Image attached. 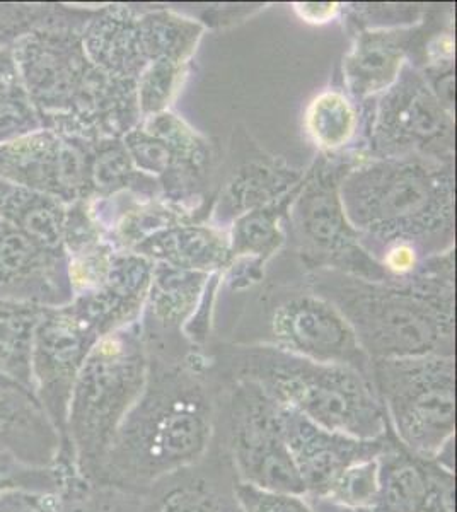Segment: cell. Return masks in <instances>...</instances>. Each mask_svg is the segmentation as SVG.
<instances>
[{
	"mask_svg": "<svg viewBox=\"0 0 457 512\" xmlns=\"http://www.w3.org/2000/svg\"><path fill=\"white\" fill-rule=\"evenodd\" d=\"M214 432L209 393L193 374L147 376L144 393L116 431L98 475L147 487L202 460Z\"/></svg>",
	"mask_w": 457,
	"mask_h": 512,
	"instance_id": "1",
	"label": "cell"
},
{
	"mask_svg": "<svg viewBox=\"0 0 457 512\" xmlns=\"http://www.w3.org/2000/svg\"><path fill=\"white\" fill-rule=\"evenodd\" d=\"M79 26L38 30L12 47L19 76L43 128L81 139H115L132 82L87 59Z\"/></svg>",
	"mask_w": 457,
	"mask_h": 512,
	"instance_id": "2",
	"label": "cell"
},
{
	"mask_svg": "<svg viewBox=\"0 0 457 512\" xmlns=\"http://www.w3.org/2000/svg\"><path fill=\"white\" fill-rule=\"evenodd\" d=\"M440 272L415 286H388L342 272L316 275L318 296L333 304L352 326L371 361L423 355L454 357L452 282Z\"/></svg>",
	"mask_w": 457,
	"mask_h": 512,
	"instance_id": "3",
	"label": "cell"
},
{
	"mask_svg": "<svg viewBox=\"0 0 457 512\" xmlns=\"http://www.w3.org/2000/svg\"><path fill=\"white\" fill-rule=\"evenodd\" d=\"M340 200L355 231L389 243L422 241L451 229L454 178L444 164L382 158L352 169L340 183Z\"/></svg>",
	"mask_w": 457,
	"mask_h": 512,
	"instance_id": "4",
	"label": "cell"
},
{
	"mask_svg": "<svg viewBox=\"0 0 457 512\" xmlns=\"http://www.w3.org/2000/svg\"><path fill=\"white\" fill-rule=\"evenodd\" d=\"M238 379L260 386L272 400L328 431L381 439L388 419L371 378L345 366L319 364L265 345L236 355Z\"/></svg>",
	"mask_w": 457,
	"mask_h": 512,
	"instance_id": "5",
	"label": "cell"
},
{
	"mask_svg": "<svg viewBox=\"0 0 457 512\" xmlns=\"http://www.w3.org/2000/svg\"><path fill=\"white\" fill-rule=\"evenodd\" d=\"M147 376L149 362L135 323L101 338L87 354L72 386L65 427L70 458L84 477L98 475Z\"/></svg>",
	"mask_w": 457,
	"mask_h": 512,
	"instance_id": "6",
	"label": "cell"
},
{
	"mask_svg": "<svg viewBox=\"0 0 457 512\" xmlns=\"http://www.w3.org/2000/svg\"><path fill=\"white\" fill-rule=\"evenodd\" d=\"M371 381L398 443L423 460H439L456 436L454 357L372 361Z\"/></svg>",
	"mask_w": 457,
	"mask_h": 512,
	"instance_id": "7",
	"label": "cell"
},
{
	"mask_svg": "<svg viewBox=\"0 0 457 512\" xmlns=\"http://www.w3.org/2000/svg\"><path fill=\"white\" fill-rule=\"evenodd\" d=\"M374 149L386 158L444 164L454 156V122L417 70L403 67L372 122Z\"/></svg>",
	"mask_w": 457,
	"mask_h": 512,
	"instance_id": "8",
	"label": "cell"
},
{
	"mask_svg": "<svg viewBox=\"0 0 457 512\" xmlns=\"http://www.w3.org/2000/svg\"><path fill=\"white\" fill-rule=\"evenodd\" d=\"M229 410V446L239 482L306 495L285 443L278 403L246 379H236Z\"/></svg>",
	"mask_w": 457,
	"mask_h": 512,
	"instance_id": "9",
	"label": "cell"
},
{
	"mask_svg": "<svg viewBox=\"0 0 457 512\" xmlns=\"http://www.w3.org/2000/svg\"><path fill=\"white\" fill-rule=\"evenodd\" d=\"M93 142L40 128L0 144V178L50 195L65 205L87 200Z\"/></svg>",
	"mask_w": 457,
	"mask_h": 512,
	"instance_id": "10",
	"label": "cell"
},
{
	"mask_svg": "<svg viewBox=\"0 0 457 512\" xmlns=\"http://www.w3.org/2000/svg\"><path fill=\"white\" fill-rule=\"evenodd\" d=\"M101 340L70 304L47 308L33 345V388L60 437L67 439L70 393L96 342Z\"/></svg>",
	"mask_w": 457,
	"mask_h": 512,
	"instance_id": "11",
	"label": "cell"
},
{
	"mask_svg": "<svg viewBox=\"0 0 457 512\" xmlns=\"http://www.w3.org/2000/svg\"><path fill=\"white\" fill-rule=\"evenodd\" d=\"M275 349L319 364L350 367L371 378V359L342 313L318 294H296L280 304L272 321Z\"/></svg>",
	"mask_w": 457,
	"mask_h": 512,
	"instance_id": "12",
	"label": "cell"
},
{
	"mask_svg": "<svg viewBox=\"0 0 457 512\" xmlns=\"http://www.w3.org/2000/svg\"><path fill=\"white\" fill-rule=\"evenodd\" d=\"M292 222L304 251L347 275L379 282L381 267L360 248L357 231L343 212L335 173H318L304 187L292 210Z\"/></svg>",
	"mask_w": 457,
	"mask_h": 512,
	"instance_id": "13",
	"label": "cell"
},
{
	"mask_svg": "<svg viewBox=\"0 0 457 512\" xmlns=\"http://www.w3.org/2000/svg\"><path fill=\"white\" fill-rule=\"evenodd\" d=\"M350 512H456L454 470L403 448L389 429L379 454V490L371 509Z\"/></svg>",
	"mask_w": 457,
	"mask_h": 512,
	"instance_id": "14",
	"label": "cell"
},
{
	"mask_svg": "<svg viewBox=\"0 0 457 512\" xmlns=\"http://www.w3.org/2000/svg\"><path fill=\"white\" fill-rule=\"evenodd\" d=\"M278 419L290 456L306 490V497L311 499L321 497L331 482L348 466L377 458L388 439L386 434L381 439L365 441L328 431L280 403Z\"/></svg>",
	"mask_w": 457,
	"mask_h": 512,
	"instance_id": "15",
	"label": "cell"
},
{
	"mask_svg": "<svg viewBox=\"0 0 457 512\" xmlns=\"http://www.w3.org/2000/svg\"><path fill=\"white\" fill-rule=\"evenodd\" d=\"M0 299L60 308L74 299L65 253L0 221Z\"/></svg>",
	"mask_w": 457,
	"mask_h": 512,
	"instance_id": "16",
	"label": "cell"
},
{
	"mask_svg": "<svg viewBox=\"0 0 457 512\" xmlns=\"http://www.w3.org/2000/svg\"><path fill=\"white\" fill-rule=\"evenodd\" d=\"M82 45L87 59L116 81H134L149 59L140 21L118 7L98 9L82 30Z\"/></svg>",
	"mask_w": 457,
	"mask_h": 512,
	"instance_id": "17",
	"label": "cell"
},
{
	"mask_svg": "<svg viewBox=\"0 0 457 512\" xmlns=\"http://www.w3.org/2000/svg\"><path fill=\"white\" fill-rule=\"evenodd\" d=\"M60 444V434L33 393L16 391L0 396V454L45 468L57 460Z\"/></svg>",
	"mask_w": 457,
	"mask_h": 512,
	"instance_id": "18",
	"label": "cell"
},
{
	"mask_svg": "<svg viewBox=\"0 0 457 512\" xmlns=\"http://www.w3.org/2000/svg\"><path fill=\"white\" fill-rule=\"evenodd\" d=\"M411 36L413 31L405 28L359 35L343 64L348 91L357 98L388 91L405 65Z\"/></svg>",
	"mask_w": 457,
	"mask_h": 512,
	"instance_id": "19",
	"label": "cell"
},
{
	"mask_svg": "<svg viewBox=\"0 0 457 512\" xmlns=\"http://www.w3.org/2000/svg\"><path fill=\"white\" fill-rule=\"evenodd\" d=\"M65 219L64 202L0 178V221L16 227L48 250L65 253Z\"/></svg>",
	"mask_w": 457,
	"mask_h": 512,
	"instance_id": "20",
	"label": "cell"
},
{
	"mask_svg": "<svg viewBox=\"0 0 457 512\" xmlns=\"http://www.w3.org/2000/svg\"><path fill=\"white\" fill-rule=\"evenodd\" d=\"M45 311L38 304L0 299V376L33 395V345Z\"/></svg>",
	"mask_w": 457,
	"mask_h": 512,
	"instance_id": "21",
	"label": "cell"
},
{
	"mask_svg": "<svg viewBox=\"0 0 457 512\" xmlns=\"http://www.w3.org/2000/svg\"><path fill=\"white\" fill-rule=\"evenodd\" d=\"M140 256H156L181 270H212L224 265L229 256L227 243L220 234L205 227H176L152 234L135 246Z\"/></svg>",
	"mask_w": 457,
	"mask_h": 512,
	"instance_id": "22",
	"label": "cell"
},
{
	"mask_svg": "<svg viewBox=\"0 0 457 512\" xmlns=\"http://www.w3.org/2000/svg\"><path fill=\"white\" fill-rule=\"evenodd\" d=\"M96 12L64 4H0V48H12L31 33L53 26L84 28Z\"/></svg>",
	"mask_w": 457,
	"mask_h": 512,
	"instance_id": "23",
	"label": "cell"
},
{
	"mask_svg": "<svg viewBox=\"0 0 457 512\" xmlns=\"http://www.w3.org/2000/svg\"><path fill=\"white\" fill-rule=\"evenodd\" d=\"M152 279V315L164 326H181L197 306L205 274L161 263Z\"/></svg>",
	"mask_w": 457,
	"mask_h": 512,
	"instance_id": "24",
	"label": "cell"
},
{
	"mask_svg": "<svg viewBox=\"0 0 457 512\" xmlns=\"http://www.w3.org/2000/svg\"><path fill=\"white\" fill-rule=\"evenodd\" d=\"M43 128L24 91L12 48H0V144Z\"/></svg>",
	"mask_w": 457,
	"mask_h": 512,
	"instance_id": "25",
	"label": "cell"
},
{
	"mask_svg": "<svg viewBox=\"0 0 457 512\" xmlns=\"http://www.w3.org/2000/svg\"><path fill=\"white\" fill-rule=\"evenodd\" d=\"M357 115L347 96L324 91L311 101L306 111V128L316 146L335 151L352 139Z\"/></svg>",
	"mask_w": 457,
	"mask_h": 512,
	"instance_id": "26",
	"label": "cell"
},
{
	"mask_svg": "<svg viewBox=\"0 0 457 512\" xmlns=\"http://www.w3.org/2000/svg\"><path fill=\"white\" fill-rule=\"evenodd\" d=\"M379 490V456L359 461L345 468L331 482L319 501L347 511H367L376 501ZM311 499V497H309Z\"/></svg>",
	"mask_w": 457,
	"mask_h": 512,
	"instance_id": "27",
	"label": "cell"
},
{
	"mask_svg": "<svg viewBox=\"0 0 457 512\" xmlns=\"http://www.w3.org/2000/svg\"><path fill=\"white\" fill-rule=\"evenodd\" d=\"M278 210L260 209L249 212L239 219L232 234L234 255H255L261 260L272 255L280 243V231L277 226Z\"/></svg>",
	"mask_w": 457,
	"mask_h": 512,
	"instance_id": "28",
	"label": "cell"
},
{
	"mask_svg": "<svg viewBox=\"0 0 457 512\" xmlns=\"http://www.w3.org/2000/svg\"><path fill=\"white\" fill-rule=\"evenodd\" d=\"M234 501L239 512H314L306 495L258 489L239 480L234 485Z\"/></svg>",
	"mask_w": 457,
	"mask_h": 512,
	"instance_id": "29",
	"label": "cell"
},
{
	"mask_svg": "<svg viewBox=\"0 0 457 512\" xmlns=\"http://www.w3.org/2000/svg\"><path fill=\"white\" fill-rule=\"evenodd\" d=\"M156 512H239V509L234 499L229 501L215 490L197 485L171 490Z\"/></svg>",
	"mask_w": 457,
	"mask_h": 512,
	"instance_id": "30",
	"label": "cell"
},
{
	"mask_svg": "<svg viewBox=\"0 0 457 512\" xmlns=\"http://www.w3.org/2000/svg\"><path fill=\"white\" fill-rule=\"evenodd\" d=\"M178 67L180 62L159 59L140 76L139 101L144 113H154L166 106L178 76Z\"/></svg>",
	"mask_w": 457,
	"mask_h": 512,
	"instance_id": "31",
	"label": "cell"
},
{
	"mask_svg": "<svg viewBox=\"0 0 457 512\" xmlns=\"http://www.w3.org/2000/svg\"><path fill=\"white\" fill-rule=\"evenodd\" d=\"M45 468L24 465L11 454H0V492L26 490V492H52L60 487L58 475Z\"/></svg>",
	"mask_w": 457,
	"mask_h": 512,
	"instance_id": "32",
	"label": "cell"
},
{
	"mask_svg": "<svg viewBox=\"0 0 457 512\" xmlns=\"http://www.w3.org/2000/svg\"><path fill=\"white\" fill-rule=\"evenodd\" d=\"M53 497L52 492H0V512H53L47 507Z\"/></svg>",
	"mask_w": 457,
	"mask_h": 512,
	"instance_id": "33",
	"label": "cell"
},
{
	"mask_svg": "<svg viewBox=\"0 0 457 512\" xmlns=\"http://www.w3.org/2000/svg\"><path fill=\"white\" fill-rule=\"evenodd\" d=\"M415 263H417V255L410 243H393L388 255L384 258V267L400 275L413 270Z\"/></svg>",
	"mask_w": 457,
	"mask_h": 512,
	"instance_id": "34",
	"label": "cell"
},
{
	"mask_svg": "<svg viewBox=\"0 0 457 512\" xmlns=\"http://www.w3.org/2000/svg\"><path fill=\"white\" fill-rule=\"evenodd\" d=\"M296 9L309 23H326L335 16L338 4H297Z\"/></svg>",
	"mask_w": 457,
	"mask_h": 512,
	"instance_id": "35",
	"label": "cell"
},
{
	"mask_svg": "<svg viewBox=\"0 0 457 512\" xmlns=\"http://www.w3.org/2000/svg\"><path fill=\"white\" fill-rule=\"evenodd\" d=\"M16 391H28L24 390L23 386H19L18 383H14L11 379L0 376V396L9 395V393H16ZM31 393V391H28Z\"/></svg>",
	"mask_w": 457,
	"mask_h": 512,
	"instance_id": "36",
	"label": "cell"
}]
</instances>
